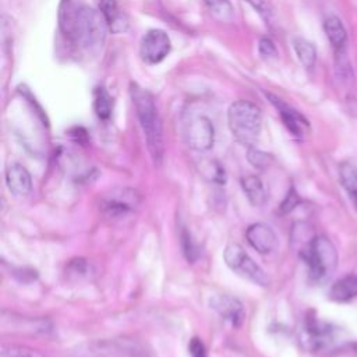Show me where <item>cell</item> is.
I'll return each instance as SVG.
<instances>
[{
  "mask_svg": "<svg viewBox=\"0 0 357 357\" xmlns=\"http://www.w3.org/2000/svg\"><path fill=\"white\" fill-rule=\"evenodd\" d=\"M267 97H268V99H271L272 105L278 109V112H280V114L282 117V122L285 123L288 130L295 137L303 138L304 132L308 129V122L306 121V119L299 112H296L293 108L286 105L282 99L276 98V97H273L271 94H267Z\"/></svg>",
  "mask_w": 357,
  "mask_h": 357,
  "instance_id": "cell-11",
  "label": "cell"
},
{
  "mask_svg": "<svg viewBox=\"0 0 357 357\" xmlns=\"http://www.w3.org/2000/svg\"><path fill=\"white\" fill-rule=\"evenodd\" d=\"M293 48H295V52H296L300 63L306 69L314 67V64L317 62V49L310 41H307V39H304V38H296L293 41Z\"/></svg>",
  "mask_w": 357,
  "mask_h": 357,
  "instance_id": "cell-18",
  "label": "cell"
},
{
  "mask_svg": "<svg viewBox=\"0 0 357 357\" xmlns=\"http://www.w3.org/2000/svg\"><path fill=\"white\" fill-rule=\"evenodd\" d=\"M188 353L191 357H208L206 345L203 343L201 339L193 338L188 343Z\"/></svg>",
  "mask_w": 357,
  "mask_h": 357,
  "instance_id": "cell-28",
  "label": "cell"
},
{
  "mask_svg": "<svg viewBox=\"0 0 357 357\" xmlns=\"http://www.w3.org/2000/svg\"><path fill=\"white\" fill-rule=\"evenodd\" d=\"M357 296V276L349 275L335 282L330 291V297L335 301H347Z\"/></svg>",
  "mask_w": 357,
  "mask_h": 357,
  "instance_id": "cell-15",
  "label": "cell"
},
{
  "mask_svg": "<svg viewBox=\"0 0 357 357\" xmlns=\"http://www.w3.org/2000/svg\"><path fill=\"white\" fill-rule=\"evenodd\" d=\"M341 182L353 200L354 207L357 208V168L349 162H345L339 168Z\"/></svg>",
  "mask_w": 357,
  "mask_h": 357,
  "instance_id": "cell-17",
  "label": "cell"
},
{
  "mask_svg": "<svg viewBox=\"0 0 357 357\" xmlns=\"http://www.w3.org/2000/svg\"><path fill=\"white\" fill-rule=\"evenodd\" d=\"M249 161L253 167L258 168V169H264L269 165L271 161V156L265 152H262L261 149H256V148H250L249 153H247Z\"/></svg>",
  "mask_w": 357,
  "mask_h": 357,
  "instance_id": "cell-24",
  "label": "cell"
},
{
  "mask_svg": "<svg viewBox=\"0 0 357 357\" xmlns=\"http://www.w3.org/2000/svg\"><path fill=\"white\" fill-rule=\"evenodd\" d=\"M247 3H250V6L267 21H269L271 16H272V12H271V8L268 6V3L265 2V0H246Z\"/></svg>",
  "mask_w": 357,
  "mask_h": 357,
  "instance_id": "cell-29",
  "label": "cell"
},
{
  "mask_svg": "<svg viewBox=\"0 0 357 357\" xmlns=\"http://www.w3.org/2000/svg\"><path fill=\"white\" fill-rule=\"evenodd\" d=\"M300 257L308 267L310 278L315 284H325L338 267V251L325 236H315L300 249Z\"/></svg>",
  "mask_w": 357,
  "mask_h": 357,
  "instance_id": "cell-2",
  "label": "cell"
},
{
  "mask_svg": "<svg viewBox=\"0 0 357 357\" xmlns=\"http://www.w3.org/2000/svg\"><path fill=\"white\" fill-rule=\"evenodd\" d=\"M227 123L233 137L237 141L251 147L256 144L261 133V110L249 101H237L229 108Z\"/></svg>",
  "mask_w": 357,
  "mask_h": 357,
  "instance_id": "cell-4",
  "label": "cell"
},
{
  "mask_svg": "<svg viewBox=\"0 0 357 357\" xmlns=\"http://www.w3.org/2000/svg\"><path fill=\"white\" fill-rule=\"evenodd\" d=\"M258 51L260 55L264 59H275L278 56V51L275 44L271 41L269 38H261L260 39V44H258Z\"/></svg>",
  "mask_w": 357,
  "mask_h": 357,
  "instance_id": "cell-26",
  "label": "cell"
},
{
  "mask_svg": "<svg viewBox=\"0 0 357 357\" xmlns=\"http://www.w3.org/2000/svg\"><path fill=\"white\" fill-rule=\"evenodd\" d=\"M6 184L9 190L17 197H25L32 190V180L29 172L20 164H13L6 171Z\"/></svg>",
  "mask_w": 357,
  "mask_h": 357,
  "instance_id": "cell-12",
  "label": "cell"
},
{
  "mask_svg": "<svg viewBox=\"0 0 357 357\" xmlns=\"http://www.w3.org/2000/svg\"><path fill=\"white\" fill-rule=\"evenodd\" d=\"M186 141L188 147L198 152L210 151L214 147V125L206 116H197L186 126Z\"/></svg>",
  "mask_w": 357,
  "mask_h": 357,
  "instance_id": "cell-7",
  "label": "cell"
},
{
  "mask_svg": "<svg viewBox=\"0 0 357 357\" xmlns=\"http://www.w3.org/2000/svg\"><path fill=\"white\" fill-rule=\"evenodd\" d=\"M99 12L106 19L109 27L121 17V12H119L116 0H99Z\"/></svg>",
  "mask_w": 357,
  "mask_h": 357,
  "instance_id": "cell-23",
  "label": "cell"
},
{
  "mask_svg": "<svg viewBox=\"0 0 357 357\" xmlns=\"http://www.w3.org/2000/svg\"><path fill=\"white\" fill-rule=\"evenodd\" d=\"M324 31L327 34L328 41L335 51L343 49L347 41V32L342 20L336 16H331L324 21Z\"/></svg>",
  "mask_w": 357,
  "mask_h": 357,
  "instance_id": "cell-14",
  "label": "cell"
},
{
  "mask_svg": "<svg viewBox=\"0 0 357 357\" xmlns=\"http://www.w3.org/2000/svg\"><path fill=\"white\" fill-rule=\"evenodd\" d=\"M306 342L311 349H321L328 343L332 335L331 325L320 321L319 319H307L306 321Z\"/></svg>",
  "mask_w": 357,
  "mask_h": 357,
  "instance_id": "cell-13",
  "label": "cell"
},
{
  "mask_svg": "<svg viewBox=\"0 0 357 357\" xmlns=\"http://www.w3.org/2000/svg\"><path fill=\"white\" fill-rule=\"evenodd\" d=\"M210 306L222 320L229 323L232 327L239 328L245 323L246 310L241 300L229 295H215L210 299Z\"/></svg>",
  "mask_w": 357,
  "mask_h": 357,
  "instance_id": "cell-9",
  "label": "cell"
},
{
  "mask_svg": "<svg viewBox=\"0 0 357 357\" xmlns=\"http://www.w3.org/2000/svg\"><path fill=\"white\" fill-rule=\"evenodd\" d=\"M354 350H356V353H357V343L354 345Z\"/></svg>",
  "mask_w": 357,
  "mask_h": 357,
  "instance_id": "cell-31",
  "label": "cell"
},
{
  "mask_svg": "<svg viewBox=\"0 0 357 357\" xmlns=\"http://www.w3.org/2000/svg\"><path fill=\"white\" fill-rule=\"evenodd\" d=\"M182 243H183V250H184L187 260L194 261L197 257V249L191 241V236L186 230L182 233Z\"/></svg>",
  "mask_w": 357,
  "mask_h": 357,
  "instance_id": "cell-30",
  "label": "cell"
},
{
  "mask_svg": "<svg viewBox=\"0 0 357 357\" xmlns=\"http://www.w3.org/2000/svg\"><path fill=\"white\" fill-rule=\"evenodd\" d=\"M95 112L102 121H108L112 114V98L103 88H98L95 94Z\"/></svg>",
  "mask_w": 357,
  "mask_h": 357,
  "instance_id": "cell-20",
  "label": "cell"
},
{
  "mask_svg": "<svg viewBox=\"0 0 357 357\" xmlns=\"http://www.w3.org/2000/svg\"><path fill=\"white\" fill-rule=\"evenodd\" d=\"M299 203H300V197H299L297 191L295 188H291L288 195L285 197L284 203L281 204V212L288 214V212L293 211L299 206Z\"/></svg>",
  "mask_w": 357,
  "mask_h": 357,
  "instance_id": "cell-27",
  "label": "cell"
},
{
  "mask_svg": "<svg viewBox=\"0 0 357 357\" xmlns=\"http://www.w3.org/2000/svg\"><path fill=\"white\" fill-rule=\"evenodd\" d=\"M206 5L210 10V14L221 23H229L234 17V10L230 0H206Z\"/></svg>",
  "mask_w": 357,
  "mask_h": 357,
  "instance_id": "cell-19",
  "label": "cell"
},
{
  "mask_svg": "<svg viewBox=\"0 0 357 357\" xmlns=\"http://www.w3.org/2000/svg\"><path fill=\"white\" fill-rule=\"evenodd\" d=\"M242 187L249 198V201L254 207H261L267 201V191L260 177L257 176H246L242 179Z\"/></svg>",
  "mask_w": 357,
  "mask_h": 357,
  "instance_id": "cell-16",
  "label": "cell"
},
{
  "mask_svg": "<svg viewBox=\"0 0 357 357\" xmlns=\"http://www.w3.org/2000/svg\"><path fill=\"white\" fill-rule=\"evenodd\" d=\"M130 95L136 108V113L140 121L141 129L147 138V145L155 164H161L164 158V132L160 113L155 106L152 95L140 88L138 86H132Z\"/></svg>",
  "mask_w": 357,
  "mask_h": 357,
  "instance_id": "cell-1",
  "label": "cell"
},
{
  "mask_svg": "<svg viewBox=\"0 0 357 357\" xmlns=\"http://www.w3.org/2000/svg\"><path fill=\"white\" fill-rule=\"evenodd\" d=\"M140 195L132 188H116L102 198V210L109 218H122L140 204Z\"/></svg>",
  "mask_w": 357,
  "mask_h": 357,
  "instance_id": "cell-6",
  "label": "cell"
},
{
  "mask_svg": "<svg viewBox=\"0 0 357 357\" xmlns=\"http://www.w3.org/2000/svg\"><path fill=\"white\" fill-rule=\"evenodd\" d=\"M250 246L260 254H269L278 246V236L273 229L265 223H254L246 232Z\"/></svg>",
  "mask_w": 357,
  "mask_h": 357,
  "instance_id": "cell-10",
  "label": "cell"
},
{
  "mask_svg": "<svg viewBox=\"0 0 357 357\" xmlns=\"http://www.w3.org/2000/svg\"><path fill=\"white\" fill-rule=\"evenodd\" d=\"M204 172H206V175L210 176V179L212 182H215L218 184H225V182H226L225 171H223V168L218 162H214V161L210 162L207 165V168L204 169Z\"/></svg>",
  "mask_w": 357,
  "mask_h": 357,
  "instance_id": "cell-25",
  "label": "cell"
},
{
  "mask_svg": "<svg viewBox=\"0 0 357 357\" xmlns=\"http://www.w3.org/2000/svg\"><path fill=\"white\" fill-rule=\"evenodd\" d=\"M172 44L168 34L162 29L148 31L141 41V58L151 64L162 62L171 52Z\"/></svg>",
  "mask_w": 357,
  "mask_h": 357,
  "instance_id": "cell-8",
  "label": "cell"
},
{
  "mask_svg": "<svg viewBox=\"0 0 357 357\" xmlns=\"http://www.w3.org/2000/svg\"><path fill=\"white\" fill-rule=\"evenodd\" d=\"M109 24L101 12L87 6L75 9L69 38L83 49L94 51L103 45Z\"/></svg>",
  "mask_w": 357,
  "mask_h": 357,
  "instance_id": "cell-3",
  "label": "cell"
},
{
  "mask_svg": "<svg viewBox=\"0 0 357 357\" xmlns=\"http://www.w3.org/2000/svg\"><path fill=\"white\" fill-rule=\"evenodd\" d=\"M0 357H44L38 350H34L27 346L21 345H2V352H0Z\"/></svg>",
  "mask_w": 357,
  "mask_h": 357,
  "instance_id": "cell-21",
  "label": "cell"
},
{
  "mask_svg": "<svg viewBox=\"0 0 357 357\" xmlns=\"http://www.w3.org/2000/svg\"><path fill=\"white\" fill-rule=\"evenodd\" d=\"M335 62H336V73L339 77H342V80L350 82L353 78V70H352V64L349 62V58L346 55V49H339L335 51Z\"/></svg>",
  "mask_w": 357,
  "mask_h": 357,
  "instance_id": "cell-22",
  "label": "cell"
},
{
  "mask_svg": "<svg viewBox=\"0 0 357 357\" xmlns=\"http://www.w3.org/2000/svg\"><path fill=\"white\" fill-rule=\"evenodd\" d=\"M223 260L233 272L246 278V280L254 282L256 285L267 286L269 284L267 273L254 262V260L245 251L241 245H227L223 251Z\"/></svg>",
  "mask_w": 357,
  "mask_h": 357,
  "instance_id": "cell-5",
  "label": "cell"
}]
</instances>
